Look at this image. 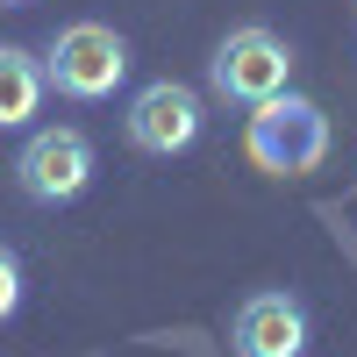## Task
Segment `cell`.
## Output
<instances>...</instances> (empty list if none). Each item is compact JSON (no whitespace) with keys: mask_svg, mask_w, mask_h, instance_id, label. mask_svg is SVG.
Returning a JSON list of instances; mask_svg holds the SVG:
<instances>
[{"mask_svg":"<svg viewBox=\"0 0 357 357\" xmlns=\"http://www.w3.org/2000/svg\"><path fill=\"white\" fill-rule=\"evenodd\" d=\"M243 158L257 172H272V178H307L321 172V158H329V114H321L307 93H286L279 100H257L250 107V122H243Z\"/></svg>","mask_w":357,"mask_h":357,"instance_id":"cell-1","label":"cell"},{"mask_svg":"<svg viewBox=\"0 0 357 357\" xmlns=\"http://www.w3.org/2000/svg\"><path fill=\"white\" fill-rule=\"evenodd\" d=\"M129 65H136L129 36L107 29V22H65L43 43V79L65 100H114V86L129 79Z\"/></svg>","mask_w":357,"mask_h":357,"instance_id":"cell-2","label":"cell"},{"mask_svg":"<svg viewBox=\"0 0 357 357\" xmlns=\"http://www.w3.org/2000/svg\"><path fill=\"white\" fill-rule=\"evenodd\" d=\"M207 86H215L222 100L236 107H257V100H279L286 86H293V50L286 36H272V29H229V36L215 43V57H207Z\"/></svg>","mask_w":357,"mask_h":357,"instance_id":"cell-3","label":"cell"},{"mask_svg":"<svg viewBox=\"0 0 357 357\" xmlns=\"http://www.w3.org/2000/svg\"><path fill=\"white\" fill-rule=\"evenodd\" d=\"M15 186L36 200V207H72L86 186H93V136L72 129V122L29 129L22 158H15Z\"/></svg>","mask_w":357,"mask_h":357,"instance_id":"cell-4","label":"cell"},{"mask_svg":"<svg viewBox=\"0 0 357 357\" xmlns=\"http://www.w3.org/2000/svg\"><path fill=\"white\" fill-rule=\"evenodd\" d=\"M207 129V107L186 79H151V86H136L129 93V114H122V136L136 143L143 158H178V151H193Z\"/></svg>","mask_w":357,"mask_h":357,"instance_id":"cell-5","label":"cell"},{"mask_svg":"<svg viewBox=\"0 0 357 357\" xmlns=\"http://www.w3.org/2000/svg\"><path fill=\"white\" fill-rule=\"evenodd\" d=\"M307 336H314V314H307L301 293H286V286L250 293V301L236 307V321H229V350L236 357H301Z\"/></svg>","mask_w":357,"mask_h":357,"instance_id":"cell-6","label":"cell"},{"mask_svg":"<svg viewBox=\"0 0 357 357\" xmlns=\"http://www.w3.org/2000/svg\"><path fill=\"white\" fill-rule=\"evenodd\" d=\"M43 93H50V79L36 65V50L0 43V129H29L43 114Z\"/></svg>","mask_w":357,"mask_h":357,"instance_id":"cell-7","label":"cell"},{"mask_svg":"<svg viewBox=\"0 0 357 357\" xmlns=\"http://www.w3.org/2000/svg\"><path fill=\"white\" fill-rule=\"evenodd\" d=\"M22 314V257L0 243V321H15Z\"/></svg>","mask_w":357,"mask_h":357,"instance_id":"cell-8","label":"cell"},{"mask_svg":"<svg viewBox=\"0 0 357 357\" xmlns=\"http://www.w3.org/2000/svg\"><path fill=\"white\" fill-rule=\"evenodd\" d=\"M0 8H29V0H0Z\"/></svg>","mask_w":357,"mask_h":357,"instance_id":"cell-9","label":"cell"}]
</instances>
